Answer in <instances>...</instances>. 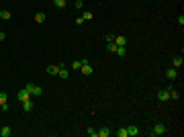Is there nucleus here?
Masks as SVG:
<instances>
[{
  "mask_svg": "<svg viewBox=\"0 0 184 137\" xmlns=\"http://www.w3.org/2000/svg\"><path fill=\"white\" fill-rule=\"evenodd\" d=\"M25 90H27L31 96H41V94H43V88H41V86H35V84H27Z\"/></svg>",
  "mask_w": 184,
  "mask_h": 137,
  "instance_id": "f257e3e1",
  "label": "nucleus"
},
{
  "mask_svg": "<svg viewBox=\"0 0 184 137\" xmlns=\"http://www.w3.org/2000/svg\"><path fill=\"white\" fill-rule=\"evenodd\" d=\"M31 98H33V96H31V94L27 92V90H25V88H22V90H20V92L16 94V100H18V102H27V100H31Z\"/></svg>",
  "mask_w": 184,
  "mask_h": 137,
  "instance_id": "f03ea898",
  "label": "nucleus"
},
{
  "mask_svg": "<svg viewBox=\"0 0 184 137\" xmlns=\"http://www.w3.org/2000/svg\"><path fill=\"white\" fill-rule=\"evenodd\" d=\"M164 133H166V127H164L162 123H155V125H153L151 135H164Z\"/></svg>",
  "mask_w": 184,
  "mask_h": 137,
  "instance_id": "7ed1b4c3",
  "label": "nucleus"
},
{
  "mask_svg": "<svg viewBox=\"0 0 184 137\" xmlns=\"http://www.w3.org/2000/svg\"><path fill=\"white\" fill-rule=\"evenodd\" d=\"M80 70H82L84 76H92V65H88L86 59H82V67H80Z\"/></svg>",
  "mask_w": 184,
  "mask_h": 137,
  "instance_id": "20e7f679",
  "label": "nucleus"
},
{
  "mask_svg": "<svg viewBox=\"0 0 184 137\" xmlns=\"http://www.w3.org/2000/svg\"><path fill=\"white\" fill-rule=\"evenodd\" d=\"M182 63H184L182 55H174V59H172V67H176V70H180V67H182Z\"/></svg>",
  "mask_w": 184,
  "mask_h": 137,
  "instance_id": "39448f33",
  "label": "nucleus"
},
{
  "mask_svg": "<svg viewBox=\"0 0 184 137\" xmlns=\"http://www.w3.org/2000/svg\"><path fill=\"white\" fill-rule=\"evenodd\" d=\"M114 45H119V47H125V45H127V37H123V35H114Z\"/></svg>",
  "mask_w": 184,
  "mask_h": 137,
  "instance_id": "423d86ee",
  "label": "nucleus"
},
{
  "mask_svg": "<svg viewBox=\"0 0 184 137\" xmlns=\"http://www.w3.org/2000/svg\"><path fill=\"white\" fill-rule=\"evenodd\" d=\"M166 76H168V80H176L178 78V70L176 67H170V70L166 72Z\"/></svg>",
  "mask_w": 184,
  "mask_h": 137,
  "instance_id": "0eeeda50",
  "label": "nucleus"
},
{
  "mask_svg": "<svg viewBox=\"0 0 184 137\" xmlns=\"http://www.w3.org/2000/svg\"><path fill=\"white\" fill-rule=\"evenodd\" d=\"M135 135H139V129H137L135 125L127 127V137H135Z\"/></svg>",
  "mask_w": 184,
  "mask_h": 137,
  "instance_id": "6e6552de",
  "label": "nucleus"
},
{
  "mask_svg": "<svg viewBox=\"0 0 184 137\" xmlns=\"http://www.w3.org/2000/svg\"><path fill=\"white\" fill-rule=\"evenodd\" d=\"M157 98L162 100V102H164V100H170V92H168V90H159V92H157Z\"/></svg>",
  "mask_w": 184,
  "mask_h": 137,
  "instance_id": "1a4fd4ad",
  "label": "nucleus"
},
{
  "mask_svg": "<svg viewBox=\"0 0 184 137\" xmlns=\"http://www.w3.org/2000/svg\"><path fill=\"white\" fill-rule=\"evenodd\" d=\"M57 72H59V63L57 65H47V74L49 76H57Z\"/></svg>",
  "mask_w": 184,
  "mask_h": 137,
  "instance_id": "9d476101",
  "label": "nucleus"
},
{
  "mask_svg": "<svg viewBox=\"0 0 184 137\" xmlns=\"http://www.w3.org/2000/svg\"><path fill=\"white\" fill-rule=\"evenodd\" d=\"M110 133H112V131H110L108 127H102V129H98V133H96V135H98V137H108Z\"/></svg>",
  "mask_w": 184,
  "mask_h": 137,
  "instance_id": "9b49d317",
  "label": "nucleus"
},
{
  "mask_svg": "<svg viewBox=\"0 0 184 137\" xmlns=\"http://www.w3.org/2000/svg\"><path fill=\"white\" fill-rule=\"evenodd\" d=\"M168 92H170V100H180L178 90H174V88H168Z\"/></svg>",
  "mask_w": 184,
  "mask_h": 137,
  "instance_id": "f8f14e48",
  "label": "nucleus"
},
{
  "mask_svg": "<svg viewBox=\"0 0 184 137\" xmlns=\"http://www.w3.org/2000/svg\"><path fill=\"white\" fill-rule=\"evenodd\" d=\"M10 133H12V129L8 125H4L2 129H0V135H2V137H10Z\"/></svg>",
  "mask_w": 184,
  "mask_h": 137,
  "instance_id": "ddd939ff",
  "label": "nucleus"
},
{
  "mask_svg": "<svg viewBox=\"0 0 184 137\" xmlns=\"http://www.w3.org/2000/svg\"><path fill=\"white\" fill-rule=\"evenodd\" d=\"M22 110H25V112H31V110H33V100L22 102Z\"/></svg>",
  "mask_w": 184,
  "mask_h": 137,
  "instance_id": "4468645a",
  "label": "nucleus"
},
{
  "mask_svg": "<svg viewBox=\"0 0 184 137\" xmlns=\"http://www.w3.org/2000/svg\"><path fill=\"white\" fill-rule=\"evenodd\" d=\"M57 76H59V78H67V70H65V65H61V63H59V72H57Z\"/></svg>",
  "mask_w": 184,
  "mask_h": 137,
  "instance_id": "2eb2a0df",
  "label": "nucleus"
},
{
  "mask_svg": "<svg viewBox=\"0 0 184 137\" xmlns=\"http://www.w3.org/2000/svg\"><path fill=\"white\" fill-rule=\"evenodd\" d=\"M114 53H117L119 57H123V55L127 53V47H119V45H117V49H114Z\"/></svg>",
  "mask_w": 184,
  "mask_h": 137,
  "instance_id": "dca6fc26",
  "label": "nucleus"
},
{
  "mask_svg": "<svg viewBox=\"0 0 184 137\" xmlns=\"http://www.w3.org/2000/svg\"><path fill=\"white\" fill-rule=\"evenodd\" d=\"M45 16H47L45 12H37V14H35V22H43V20H45Z\"/></svg>",
  "mask_w": 184,
  "mask_h": 137,
  "instance_id": "f3484780",
  "label": "nucleus"
},
{
  "mask_svg": "<svg viewBox=\"0 0 184 137\" xmlns=\"http://www.w3.org/2000/svg\"><path fill=\"white\" fill-rule=\"evenodd\" d=\"M114 133H117V137H127V127H121V129H117Z\"/></svg>",
  "mask_w": 184,
  "mask_h": 137,
  "instance_id": "a211bd4d",
  "label": "nucleus"
},
{
  "mask_svg": "<svg viewBox=\"0 0 184 137\" xmlns=\"http://www.w3.org/2000/svg\"><path fill=\"white\" fill-rule=\"evenodd\" d=\"M0 18H2V20H8V18H10V10H0Z\"/></svg>",
  "mask_w": 184,
  "mask_h": 137,
  "instance_id": "6ab92c4d",
  "label": "nucleus"
},
{
  "mask_svg": "<svg viewBox=\"0 0 184 137\" xmlns=\"http://www.w3.org/2000/svg\"><path fill=\"white\" fill-rule=\"evenodd\" d=\"M82 18H84V20H92V18H94V14H92L90 10H86V12L82 14Z\"/></svg>",
  "mask_w": 184,
  "mask_h": 137,
  "instance_id": "aec40b11",
  "label": "nucleus"
},
{
  "mask_svg": "<svg viewBox=\"0 0 184 137\" xmlns=\"http://www.w3.org/2000/svg\"><path fill=\"white\" fill-rule=\"evenodd\" d=\"M53 4L57 8H65V0H53Z\"/></svg>",
  "mask_w": 184,
  "mask_h": 137,
  "instance_id": "412c9836",
  "label": "nucleus"
},
{
  "mask_svg": "<svg viewBox=\"0 0 184 137\" xmlns=\"http://www.w3.org/2000/svg\"><path fill=\"white\" fill-rule=\"evenodd\" d=\"M86 133H88L90 137H96V133H98V131H96L94 127H88V129H86Z\"/></svg>",
  "mask_w": 184,
  "mask_h": 137,
  "instance_id": "4be33fe9",
  "label": "nucleus"
},
{
  "mask_svg": "<svg viewBox=\"0 0 184 137\" xmlns=\"http://www.w3.org/2000/svg\"><path fill=\"white\" fill-rule=\"evenodd\" d=\"M114 49H117V45H114V43H106V51L114 53Z\"/></svg>",
  "mask_w": 184,
  "mask_h": 137,
  "instance_id": "5701e85b",
  "label": "nucleus"
},
{
  "mask_svg": "<svg viewBox=\"0 0 184 137\" xmlns=\"http://www.w3.org/2000/svg\"><path fill=\"white\" fill-rule=\"evenodd\" d=\"M70 65L74 67V70H80V67H82V61H78V59H76V61H72Z\"/></svg>",
  "mask_w": 184,
  "mask_h": 137,
  "instance_id": "b1692460",
  "label": "nucleus"
},
{
  "mask_svg": "<svg viewBox=\"0 0 184 137\" xmlns=\"http://www.w3.org/2000/svg\"><path fill=\"white\" fill-rule=\"evenodd\" d=\"M6 98H8V96H6V92H0V104H4V102H6Z\"/></svg>",
  "mask_w": 184,
  "mask_h": 137,
  "instance_id": "393cba45",
  "label": "nucleus"
},
{
  "mask_svg": "<svg viewBox=\"0 0 184 137\" xmlns=\"http://www.w3.org/2000/svg\"><path fill=\"white\" fill-rule=\"evenodd\" d=\"M104 39H106V43H114V35H106Z\"/></svg>",
  "mask_w": 184,
  "mask_h": 137,
  "instance_id": "a878e982",
  "label": "nucleus"
},
{
  "mask_svg": "<svg viewBox=\"0 0 184 137\" xmlns=\"http://www.w3.org/2000/svg\"><path fill=\"white\" fill-rule=\"evenodd\" d=\"M0 108H2V110H4V112H6V110H8V108H10V106H8V102H4V104H0Z\"/></svg>",
  "mask_w": 184,
  "mask_h": 137,
  "instance_id": "bb28decb",
  "label": "nucleus"
},
{
  "mask_svg": "<svg viewBox=\"0 0 184 137\" xmlns=\"http://www.w3.org/2000/svg\"><path fill=\"white\" fill-rule=\"evenodd\" d=\"M4 37H6V33H2V31H0V41H4Z\"/></svg>",
  "mask_w": 184,
  "mask_h": 137,
  "instance_id": "cd10ccee",
  "label": "nucleus"
}]
</instances>
